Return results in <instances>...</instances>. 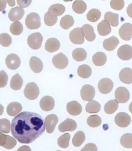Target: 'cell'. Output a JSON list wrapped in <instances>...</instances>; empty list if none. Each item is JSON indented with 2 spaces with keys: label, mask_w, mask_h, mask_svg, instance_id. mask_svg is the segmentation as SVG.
Returning <instances> with one entry per match:
<instances>
[{
  "label": "cell",
  "mask_w": 132,
  "mask_h": 151,
  "mask_svg": "<svg viewBox=\"0 0 132 151\" xmlns=\"http://www.w3.org/2000/svg\"><path fill=\"white\" fill-rule=\"evenodd\" d=\"M112 9L116 10H121L124 7L125 2L123 0H113L110 3Z\"/></svg>",
  "instance_id": "cell-46"
},
{
  "label": "cell",
  "mask_w": 132,
  "mask_h": 151,
  "mask_svg": "<svg viewBox=\"0 0 132 151\" xmlns=\"http://www.w3.org/2000/svg\"><path fill=\"white\" fill-rule=\"evenodd\" d=\"M132 69L128 67L123 68L119 74L120 80L126 84H131L132 82Z\"/></svg>",
  "instance_id": "cell-19"
},
{
  "label": "cell",
  "mask_w": 132,
  "mask_h": 151,
  "mask_svg": "<svg viewBox=\"0 0 132 151\" xmlns=\"http://www.w3.org/2000/svg\"><path fill=\"white\" fill-rule=\"evenodd\" d=\"M84 32L82 28H74L69 35V38L71 42L75 44L80 45L84 42Z\"/></svg>",
  "instance_id": "cell-5"
},
{
  "label": "cell",
  "mask_w": 132,
  "mask_h": 151,
  "mask_svg": "<svg viewBox=\"0 0 132 151\" xmlns=\"http://www.w3.org/2000/svg\"><path fill=\"white\" fill-rule=\"evenodd\" d=\"M119 43L118 38L113 36L104 40L103 47L106 50L112 51L115 49Z\"/></svg>",
  "instance_id": "cell-23"
},
{
  "label": "cell",
  "mask_w": 132,
  "mask_h": 151,
  "mask_svg": "<svg viewBox=\"0 0 132 151\" xmlns=\"http://www.w3.org/2000/svg\"><path fill=\"white\" fill-rule=\"evenodd\" d=\"M55 106V101L52 97L46 96L40 100V106L42 110L45 111H49L53 109Z\"/></svg>",
  "instance_id": "cell-15"
},
{
  "label": "cell",
  "mask_w": 132,
  "mask_h": 151,
  "mask_svg": "<svg viewBox=\"0 0 132 151\" xmlns=\"http://www.w3.org/2000/svg\"><path fill=\"white\" fill-rule=\"evenodd\" d=\"M113 87L114 83L113 81L108 78L101 79L98 84L99 92L103 94H107L111 92Z\"/></svg>",
  "instance_id": "cell-8"
},
{
  "label": "cell",
  "mask_w": 132,
  "mask_h": 151,
  "mask_svg": "<svg viewBox=\"0 0 132 151\" xmlns=\"http://www.w3.org/2000/svg\"><path fill=\"white\" fill-rule=\"evenodd\" d=\"M58 122V118L56 114H49L46 117L45 123L47 133L50 134L54 132Z\"/></svg>",
  "instance_id": "cell-13"
},
{
  "label": "cell",
  "mask_w": 132,
  "mask_h": 151,
  "mask_svg": "<svg viewBox=\"0 0 132 151\" xmlns=\"http://www.w3.org/2000/svg\"><path fill=\"white\" fill-rule=\"evenodd\" d=\"M72 57L75 60L81 62L87 58V52L83 48H77L72 52Z\"/></svg>",
  "instance_id": "cell-30"
},
{
  "label": "cell",
  "mask_w": 132,
  "mask_h": 151,
  "mask_svg": "<svg viewBox=\"0 0 132 151\" xmlns=\"http://www.w3.org/2000/svg\"><path fill=\"white\" fill-rule=\"evenodd\" d=\"M22 24L18 21L14 22L10 27V32L14 35H19L21 34L23 31Z\"/></svg>",
  "instance_id": "cell-41"
},
{
  "label": "cell",
  "mask_w": 132,
  "mask_h": 151,
  "mask_svg": "<svg viewBox=\"0 0 132 151\" xmlns=\"http://www.w3.org/2000/svg\"><path fill=\"white\" fill-rule=\"evenodd\" d=\"M117 54L120 59L123 60H128L132 58V48L131 46L123 45L118 48Z\"/></svg>",
  "instance_id": "cell-12"
},
{
  "label": "cell",
  "mask_w": 132,
  "mask_h": 151,
  "mask_svg": "<svg viewBox=\"0 0 132 151\" xmlns=\"http://www.w3.org/2000/svg\"><path fill=\"white\" fill-rule=\"evenodd\" d=\"M70 134L68 133H65L59 137L57 140V144L59 146L63 149L68 148L69 145L70 140Z\"/></svg>",
  "instance_id": "cell-38"
},
{
  "label": "cell",
  "mask_w": 132,
  "mask_h": 151,
  "mask_svg": "<svg viewBox=\"0 0 132 151\" xmlns=\"http://www.w3.org/2000/svg\"><path fill=\"white\" fill-rule=\"evenodd\" d=\"M6 1H0V11H2L5 9L6 6Z\"/></svg>",
  "instance_id": "cell-51"
},
{
  "label": "cell",
  "mask_w": 132,
  "mask_h": 151,
  "mask_svg": "<svg viewBox=\"0 0 132 151\" xmlns=\"http://www.w3.org/2000/svg\"><path fill=\"white\" fill-rule=\"evenodd\" d=\"M77 128V124L75 120L67 118L59 125L58 129L59 132H64L67 131L73 132Z\"/></svg>",
  "instance_id": "cell-14"
},
{
  "label": "cell",
  "mask_w": 132,
  "mask_h": 151,
  "mask_svg": "<svg viewBox=\"0 0 132 151\" xmlns=\"http://www.w3.org/2000/svg\"><path fill=\"white\" fill-rule=\"evenodd\" d=\"M52 63L56 68L59 69H63L68 66V59L62 52H60L53 57Z\"/></svg>",
  "instance_id": "cell-7"
},
{
  "label": "cell",
  "mask_w": 132,
  "mask_h": 151,
  "mask_svg": "<svg viewBox=\"0 0 132 151\" xmlns=\"http://www.w3.org/2000/svg\"><path fill=\"white\" fill-rule=\"evenodd\" d=\"M81 151H98V148L95 144L91 143L86 144Z\"/></svg>",
  "instance_id": "cell-48"
},
{
  "label": "cell",
  "mask_w": 132,
  "mask_h": 151,
  "mask_svg": "<svg viewBox=\"0 0 132 151\" xmlns=\"http://www.w3.org/2000/svg\"><path fill=\"white\" fill-rule=\"evenodd\" d=\"M4 107L2 104H0V116L2 115L4 113Z\"/></svg>",
  "instance_id": "cell-54"
},
{
  "label": "cell",
  "mask_w": 132,
  "mask_h": 151,
  "mask_svg": "<svg viewBox=\"0 0 132 151\" xmlns=\"http://www.w3.org/2000/svg\"><path fill=\"white\" fill-rule=\"evenodd\" d=\"M43 37L39 32L31 34L28 36L27 43L28 46L33 50L39 49L42 45Z\"/></svg>",
  "instance_id": "cell-4"
},
{
  "label": "cell",
  "mask_w": 132,
  "mask_h": 151,
  "mask_svg": "<svg viewBox=\"0 0 132 151\" xmlns=\"http://www.w3.org/2000/svg\"><path fill=\"white\" fill-rule=\"evenodd\" d=\"M32 1H17V4L20 6V7L25 8L28 7L31 4Z\"/></svg>",
  "instance_id": "cell-49"
},
{
  "label": "cell",
  "mask_w": 132,
  "mask_h": 151,
  "mask_svg": "<svg viewBox=\"0 0 132 151\" xmlns=\"http://www.w3.org/2000/svg\"><path fill=\"white\" fill-rule=\"evenodd\" d=\"M6 66L9 69L15 70L21 65V60L18 55L12 53L8 55L5 59Z\"/></svg>",
  "instance_id": "cell-10"
},
{
  "label": "cell",
  "mask_w": 132,
  "mask_h": 151,
  "mask_svg": "<svg viewBox=\"0 0 132 151\" xmlns=\"http://www.w3.org/2000/svg\"><path fill=\"white\" fill-rule=\"evenodd\" d=\"M118 33L122 40H130L132 37V24L129 23L124 24L120 28Z\"/></svg>",
  "instance_id": "cell-16"
},
{
  "label": "cell",
  "mask_w": 132,
  "mask_h": 151,
  "mask_svg": "<svg viewBox=\"0 0 132 151\" xmlns=\"http://www.w3.org/2000/svg\"><path fill=\"white\" fill-rule=\"evenodd\" d=\"M57 21V17L51 14L48 11L44 15V22L47 26H53L56 23Z\"/></svg>",
  "instance_id": "cell-42"
},
{
  "label": "cell",
  "mask_w": 132,
  "mask_h": 151,
  "mask_svg": "<svg viewBox=\"0 0 132 151\" xmlns=\"http://www.w3.org/2000/svg\"><path fill=\"white\" fill-rule=\"evenodd\" d=\"M8 78L7 74L5 71H0V88H3L6 86Z\"/></svg>",
  "instance_id": "cell-47"
},
{
  "label": "cell",
  "mask_w": 132,
  "mask_h": 151,
  "mask_svg": "<svg viewBox=\"0 0 132 151\" xmlns=\"http://www.w3.org/2000/svg\"><path fill=\"white\" fill-rule=\"evenodd\" d=\"M93 63L97 66H103L107 60V56L102 52H97L93 56Z\"/></svg>",
  "instance_id": "cell-28"
},
{
  "label": "cell",
  "mask_w": 132,
  "mask_h": 151,
  "mask_svg": "<svg viewBox=\"0 0 132 151\" xmlns=\"http://www.w3.org/2000/svg\"><path fill=\"white\" fill-rule=\"evenodd\" d=\"M77 72L80 77L87 79L91 76L92 70L90 66L87 64H83L78 67Z\"/></svg>",
  "instance_id": "cell-29"
},
{
  "label": "cell",
  "mask_w": 132,
  "mask_h": 151,
  "mask_svg": "<svg viewBox=\"0 0 132 151\" xmlns=\"http://www.w3.org/2000/svg\"><path fill=\"white\" fill-rule=\"evenodd\" d=\"M39 89L34 83H28L24 90V94L25 97L30 100L37 99L39 94Z\"/></svg>",
  "instance_id": "cell-3"
},
{
  "label": "cell",
  "mask_w": 132,
  "mask_h": 151,
  "mask_svg": "<svg viewBox=\"0 0 132 151\" xmlns=\"http://www.w3.org/2000/svg\"><path fill=\"white\" fill-rule=\"evenodd\" d=\"M25 23L28 29H38L41 26L39 15L37 13L34 12L29 13L25 18Z\"/></svg>",
  "instance_id": "cell-2"
},
{
  "label": "cell",
  "mask_w": 132,
  "mask_h": 151,
  "mask_svg": "<svg viewBox=\"0 0 132 151\" xmlns=\"http://www.w3.org/2000/svg\"><path fill=\"white\" fill-rule=\"evenodd\" d=\"M23 84V80L18 73L13 76L11 79L10 86L12 89L18 90L21 89Z\"/></svg>",
  "instance_id": "cell-26"
},
{
  "label": "cell",
  "mask_w": 132,
  "mask_h": 151,
  "mask_svg": "<svg viewBox=\"0 0 132 151\" xmlns=\"http://www.w3.org/2000/svg\"><path fill=\"white\" fill-rule=\"evenodd\" d=\"M73 17L70 15H66L62 17L60 21V25L62 28L67 29L71 27L74 24Z\"/></svg>",
  "instance_id": "cell-36"
},
{
  "label": "cell",
  "mask_w": 132,
  "mask_h": 151,
  "mask_svg": "<svg viewBox=\"0 0 132 151\" xmlns=\"http://www.w3.org/2000/svg\"><path fill=\"white\" fill-rule=\"evenodd\" d=\"M6 135L0 133V146H3L6 141Z\"/></svg>",
  "instance_id": "cell-50"
},
{
  "label": "cell",
  "mask_w": 132,
  "mask_h": 151,
  "mask_svg": "<svg viewBox=\"0 0 132 151\" xmlns=\"http://www.w3.org/2000/svg\"><path fill=\"white\" fill-rule=\"evenodd\" d=\"M120 142L123 147L127 149H131L132 148V134L128 133L123 134L121 137Z\"/></svg>",
  "instance_id": "cell-37"
},
{
  "label": "cell",
  "mask_w": 132,
  "mask_h": 151,
  "mask_svg": "<svg viewBox=\"0 0 132 151\" xmlns=\"http://www.w3.org/2000/svg\"><path fill=\"white\" fill-rule=\"evenodd\" d=\"M72 9L75 13L82 14L87 9V4L83 1L77 0L72 4Z\"/></svg>",
  "instance_id": "cell-31"
},
{
  "label": "cell",
  "mask_w": 132,
  "mask_h": 151,
  "mask_svg": "<svg viewBox=\"0 0 132 151\" xmlns=\"http://www.w3.org/2000/svg\"><path fill=\"white\" fill-rule=\"evenodd\" d=\"M11 129V125L9 120L5 118L0 119V132L9 133L10 132Z\"/></svg>",
  "instance_id": "cell-43"
},
{
  "label": "cell",
  "mask_w": 132,
  "mask_h": 151,
  "mask_svg": "<svg viewBox=\"0 0 132 151\" xmlns=\"http://www.w3.org/2000/svg\"><path fill=\"white\" fill-rule=\"evenodd\" d=\"M98 33L102 36H105L110 34L111 32V25L108 21L103 20L98 25Z\"/></svg>",
  "instance_id": "cell-22"
},
{
  "label": "cell",
  "mask_w": 132,
  "mask_h": 151,
  "mask_svg": "<svg viewBox=\"0 0 132 151\" xmlns=\"http://www.w3.org/2000/svg\"><path fill=\"white\" fill-rule=\"evenodd\" d=\"M12 38L9 34L3 33L0 35V44L2 46L8 47L11 44Z\"/></svg>",
  "instance_id": "cell-44"
},
{
  "label": "cell",
  "mask_w": 132,
  "mask_h": 151,
  "mask_svg": "<svg viewBox=\"0 0 132 151\" xmlns=\"http://www.w3.org/2000/svg\"><path fill=\"white\" fill-rule=\"evenodd\" d=\"M95 95V88L89 84L83 86L80 90V96L83 100L90 101L94 99Z\"/></svg>",
  "instance_id": "cell-6"
},
{
  "label": "cell",
  "mask_w": 132,
  "mask_h": 151,
  "mask_svg": "<svg viewBox=\"0 0 132 151\" xmlns=\"http://www.w3.org/2000/svg\"><path fill=\"white\" fill-rule=\"evenodd\" d=\"M29 65L31 70L35 73H39L42 70V62L39 58L36 56H32L30 58Z\"/></svg>",
  "instance_id": "cell-21"
},
{
  "label": "cell",
  "mask_w": 132,
  "mask_h": 151,
  "mask_svg": "<svg viewBox=\"0 0 132 151\" xmlns=\"http://www.w3.org/2000/svg\"><path fill=\"white\" fill-rule=\"evenodd\" d=\"M87 123L90 127H98L101 124V118L98 115H91L88 118Z\"/></svg>",
  "instance_id": "cell-40"
},
{
  "label": "cell",
  "mask_w": 132,
  "mask_h": 151,
  "mask_svg": "<svg viewBox=\"0 0 132 151\" xmlns=\"http://www.w3.org/2000/svg\"><path fill=\"white\" fill-rule=\"evenodd\" d=\"M119 103L116 99H111L106 102L104 106L105 112L108 114L114 113L118 110Z\"/></svg>",
  "instance_id": "cell-27"
},
{
  "label": "cell",
  "mask_w": 132,
  "mask_h": 151,
  "mask_svg": "<svg viewBox=\"0 0 132 151\" xmlns=\"http://www.w3.org/2000/svg\"><path fill=\"white\" fill-rule=\"evenodd\" d=\"M60 46V42L56 38H51L47 40L45 48L47 52H53L58 50Z\"/></svg>",
  "instance_id": "cell-20"
},
{
  "label": "cell",
  "mask_w": 132,
  "mask_h": 151,
  "mask_svg": "<svg viewBox=\"0 0 132 151\" xmlns=\"http://www.w3.org/2000/svg\"><path fill=\"white\" fill-rule=\"evenodd\" d=\"M85 139V135L84 132L79 131L75 133L72 139V144L74 146L79 147L83 144Z\"/></svg>",
  "instance_id": "cell-34"
},
{
  "label": "cell",
  "mask_w": 132,
  "mask_h": 151,
  "mask_svg": "<svg viewBox=\"0 0 132 151\" xmlns=\"http://www.w3.org/2000/svg\"><path fill=\"white\" fill-rule=\"evenodd\" d=\"M101 105L95 100L90 101L86 105V111L89 113H98L100 111Z\"/></svg>",
  "instance_id": "cell-33"
},
{
  "label": "cell",
  "mask_w": 132,
  "mask_h": 151,
  "mask_svg": "<svg viewBox=\"0 0 132 151\" xmlns=\"http://www.w3.org/2000/svg\"><path fill=\"white\" fill-rule=\"evenodd\" d=\"M65 11V7L64 5L57 4L51 5L48 9V11L51 14L57 17L64 14Z\"/></svg>",
  "instance_id": "cell-32"
},
{
  "label": "cell",
  "mask_w": 132,
  "mask_h": 151,
  "mask_svg": "<svg viewBox=\"0 0 132 151\" xmlns=\"http://www.w3.org/2000/svg\"><path fill=\"white\" fill-rule=\"evenodd\" d=\"M22 109L21 104L17 102H13L9 104L6 108V112L8 115L14 116L20 113Z\"/></svg>",
  "instance_id": "cell-24"
},
{
  "label": "cell",
  "mask_w": 132,
  "mask_h": 151,
  "mask_svg": "<svg viewBox=\"0 0 132 151\" xmlns=\"http://www.w3.org/2000/svg\"><path fill=\"white\" fill-rule=\"evenodd\" d=\"M86 40L88 41L92 42L95 40L96 35L93 28L91 25L88 24H85L82 27Z\"/></svg>",
  "instance_id": "cell-25"
},
{
  "label": "cell",
  "mask_w": 132,
  "mask_h": 151,
  "mask_svg": "<svg viewBox=\"0 0 132 151\" xmlns=\"http://www.w3.org/2000/svg\"><path fill=\"white\" fill-rule=\"evenodd\" d=\"M118 17L119 15L116 13L108 12L105 14L104 18L108 21L112 26L115 27L118 26L119 24Z\"/></svg>",
  "instance_id": "cell-35"
},
{
  "label": "cell",
  "mask_w": 132,
  "mask_h": 151,
  "mask_svg": "<svg viewBox=\"0 0 132 151\" xmlns=\"http://www.w3.org/2000/svg\"><path fill=\"white\" fill-rule=\"evenodd\" d=\"M127 12L129 17H132V4L129 5L127 9Z\"/></svg>",
  "instance_id": "cell-52"
},
{
  "label": "cell",
  "mask_w": 132,
  "mask_h": 151,
  "mask_svg": "<svg viewBox=\"0 0 132 151\" xmlns=\"http://www.w3.org/2000/svg\"><path fill=\"white\" fill-rule=\"evenodd\" d=\"M67 111L72 116H78L82 113V108L81 105L76 101L68 102L67 106Z\"/></svg>",
  "instance_id": "cell-18"
},
{
  "label": "cell",
  "mask_w": 132,
  "mask_h": 151,
  "mask_svg": "<svg viewBox=\"0 0 132 151\" xmlns=\"http://www.w3.org/2000/svg\"><path fill=\"white\" fill-rule=\"evenodd\" d=\"M24 14L25 11L23 9L17 6L10 9L8 17L10 21L15 22L21 20Z\"/></svg>",
  "instance_id": "cell-17"
},
{
  "label": "cell",
  "mask_w": 132,
  "mask_h": 151,
  "mask_svg": "<svg viewBox=\"0 0 132 151\" xmlns=\"http://www.w3.org/2000/svg\"><path fill=\"white\" fill-rule=\"evenodd\" d=\"M6 3L10 6H14L15 5V1H6Z\"/></svg>",
  "instance_id": "cell-53"
},
{
  "label": "cell",
  "mask_w": 132,
  "mask_h": 151,
  "mask_svg": "<svg viewBox=\"0 0 132 151\" xmlns=\"http://www.w3.org/2000/svg\"><path fill=\"white\" fill-rule=\"evenodd\" d=\"M17 142L13 137L9 135H6V141L2 147L4 148L7 149H13L16 146Z\"/></svg>",
  "instance_id": "cell-45"
},
{
  "label": "cell",
  "mask_w": 132,
  "mask_h": 151,
  "mask_svg": "<svg viewBox=\"0 0 132 151\" xmlns=\"http://www.w3.org/2000/svg\"><path fill=\"white\" fill-rule=\"evenodd\" d=\"M115 122L119 127L125 128L130 125L131 118L127 113L125 112L118 113L115 117Z\"/></svg>",
  "instance_id": "cell-11"
},
{
  "label": "cell",
  "mask_w": 132,
  "mask_h": 151,
  "mask_svg": "<svg viewBox=\"0 0 132 151\" xmlns=\"http://www.w3.org/2000/svg\"><path fill=\"white\" fill-rule=\"evenodd\" d=\"M45 121L37 113L24 111L12 120L11 134L19 142L32 143L45 132Z\"/></svg>",
  "instance_id": "cell-1"
},
{
  "label": "cell",
  "mask_w": 132,
  "mask_h": 151,
  "mask_svg": "<svg viewBox=\"0 0 132 151\" xmlns=\"http://www.w3.org/2000/svg\"><path fill=\"white\" fill-rule=\"evenodd\" d=\"M115 97L116 100L120 103H125L128 101L130 94L128 90L126 88L120 87L116 90Z\"/></svg>",
  "instance_id": "cell-9"
},
{
  "label": "cell",
  "mask_w": 132,
  "mask_h": 151,
  "mask_svg": "<svg viewBox=\"0 0 132 151\" xmlns=\"http://www.w3.org/2000/svg\"><path fill=\"white\" fill-rule=\"evenodd\" d=\"M101 13L99 9H90L87 15V18L91 22H96L100 18Z\"/></svg>",
  "instance_id": "cell-39"
}]
</instances>
